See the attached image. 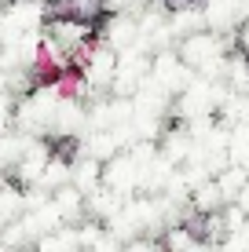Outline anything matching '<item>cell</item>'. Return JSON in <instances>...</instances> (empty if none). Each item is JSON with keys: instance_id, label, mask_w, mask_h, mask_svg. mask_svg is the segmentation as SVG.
<instances>
[{"instance_id": "1", "label": "cell", "mask_w": 249, "mask_h": 252, "mask_svg": "<svg viewBox=\"0 0 249 252\" xmlns=\"http://www.w3.org/2000/svg\"><path fill=\"white\" fill-rule=\"evenodd\" d=\"M161 4H165V7H173V11H183V7H191L194 0H161Z\"/></svg>"}, {"instance_id": "2", "label": "cell", "mask_w": 249, "mask_h": 252, "mask_svg": "<svg viewBox=\"0 0 249 252\" xmlns=\"http://www.w3.org/2000/svg\"><path fill=\"white\" fill-rule=\"evenodd\" d=\"M246 69H249V55H246Z\"/></svg>"}]
</instances>
